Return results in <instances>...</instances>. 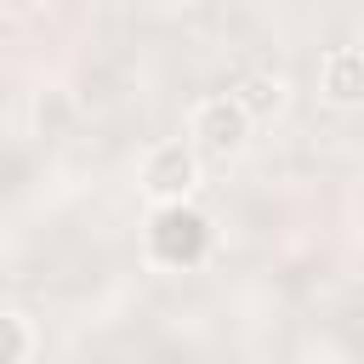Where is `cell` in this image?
<instances>
[{"label": "cell", "instance_id": "obj_1", "mask_svg": "<svg viewBox=\"0 0 364 364\" xmlns=\"http://www.w3.org/2000/svg\"><path fill=\"white\" fill-rule=\"evenodd\" d=\"M210 256V216L193 210L188 199H171L148 216V262L182 273V267H199Z\"/></svg>", "mask_w": 364, "mask_h": 364}, {"label": "cell", "instance_id": "obj_2", "mask_svg": "<svg viewBox=\"0 0 364 364\" xmlns=\"http://www.w3.org/2000/svg\"><path fill=\"white\" fill-rule=\"evenodd\" d=\"M188 136H193V148L205 154V159H233V154H245V142H250V114H245V102L228 91V97H205L193 114H188Z\"/></svg>", "mask_w": 364, "mask_h": 364}, {"label": "cell", "instance_id": "obj_3", "mask_svg": "<svg viewBox=\"0 0 364 364\" xmlns=\"http://www.w3.org/2000/svg\"><path fill=\"white\" fill-rule=\"evenodd\" d=\"M193 182H199V148H193V136H188V142H159V148H148V159H142V193H148L154 205L188 199Z\"/></svg>", "mask_w": 364, "mask_h": 364}, {"label": "cell", "instance_id": "obj_4", "mask_svg": "<svg viewBox=\"0 0 364 364\" xmlns=\"http://www.w3.org/2000/svg\"><path fill=\"white\" fill-rule=\"evenodd\" d=\"M318 91L336 108H364V51L358 46H336L318 63Z\"/></svg>", "mask_w": 364, "mask_h": 364}, {"label": "cell", "instance_id": "obj_5", "mask_svg": "<svg viewBox=\"0 0 364 364\" xmlns=\"http://www.w3.org/2000/svg\"><path fill=\"white\" fill-rule=\"evenodd\" d=\"M233 97L245 102L250 119H273V114L284 108V80H279V74H245V80L233 85Z\"/></svg>", "mask_w": 364, "mask_h": 364}, {"label": "cell", "instance_id": "obj_6", "mask_svg": "<svg viewBox=\"0 0 364 364\" xmlns=\"http://www.w3.org/2000/svg\"><path fill=\"white\" fill-rule=\"evenodd\" d=\"M0 324H6V353H0V358H6V364H28V358H34V330H28V318H23V313H6Z\"/></svg>", "mask_w": 364, "mask_h": 364}]
</instances>
